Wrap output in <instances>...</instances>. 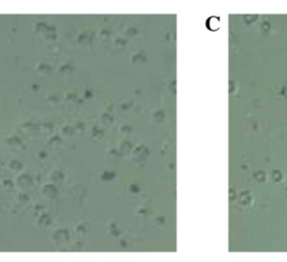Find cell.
I'll return each mask as SVG.
<instances>
[{
  "mask_svg": "<svg viewBox=\"0 0 287 262\" xmlns=\"http://www.w3.org/2000/svg\"><path fill=\"white\" fill-rule=\"evenodd\" d=\"M52 179L54 180V182L61 183V182H63V179H64V174L59 172V170H56V172H54L52 174Z\"/></svg>",
  "mask_w": 287,
  "mask_h": 262,
  "instance_id": "obj_8",
  "label": "cell"
},
{
  "mask_svg": "<svg viewBox=\"0 0 287 262\" xmlns=\"http://www.w3.org/2000/svg\"><path fill=\"white\" fill-rule=\"evenodd\" d=\"M39 157H41V158H42V159H44V158H45V157H46V154H45V152H41V155H39Z\"/></svg>",
  "mask_w": 287,
  "mask_h": 262,
  "instance_id": "obj_22",
  "label": "cell"
},
{
  "mask_svg": "<svg viewBox=\"0 0 287 262\" xmlns=\"http://www.w3.org/2000/svg\"><path fill=\"white\" fill-rule=\"evenodd\" d=\"M8 167H9V169L13 170V172H18V170L21 169L23 165H21V162H19L18 160H11V161L9 162Z\"/></svg>",
  "mask_w": 287,
  "mask_h": 262,
  "instance_id": "obj_6",
  "label": "cell"
},
{
  "mask_svg": "<svg viewBox=\"0 0 287 262\" xmlns=\"http://www.w3.org/2000/svg\"><path fill=\"white\" fill-rule=\"evenodd\" d=\"M71 69H72V67H71L70 65H64V66H62V67H61V69H59V71H62V72H63V71H71Z\"/></svg>",
  "mask_w": 287,
  "mask_h": 262,
  "instance_id": "obj_20",
  "label": "cell"
},
{
  "mask_svg": "<svg viewBox=\"0 0 287 262\" xmlns=\"http://www.w3.org/2000/svg\"><path fill=\"white\" fill-rule=\"evenodd\" d=\"M37 128L39 129V131H43V132H51L53 126L51 123H42L38 124Z\"/></svg>",
  "mask_w": 287,
  "mask_h": 262,
  "instance_id": "obj_11",
  "label": "cell"
},
{
  "mask_svg": "<svg viewBox=\"0 0 287 262\" xmlns=\"http://www.w3.org/2000/svg\"><path fill=\"white\" fill-rule=\"evenodd\" d=\"M21 129L25 132H31V131H35V129H37V127L35 124L30 123V122H27V123H24L21 126Z\"/></svg>",
  "mask_w": 287,
  "mask_h": 262,
  "instance_id": "obj_10",
  "label": "cell"
},
{
  "mask_svg": "<svg viewBox=\"0 0 287 262\" xmlns=\"http://www.w3.org/2000/svg\"><path fill=\"white\" fill-rule=\"evenodd\" d=\"M66 100H67V101H75V100H76V95H75L74 93L67 94V97H66Z\"/></svg>",
  "mask_w": 287,
  "mask_h": 262,
  "instance_id": "obj_18",
  "label": "cell"
},
{
  "mask_svg": "<svg viewBox=\"0 0 287 262\" xmlns=\"http://www.w3.org/2000/svg\"><path fill=\"white\" fill-rule=\"evenodd\" d=\"M4 186H5V188H7V189H10V188H13V182H10V180H8V179H6V180H4Z\"/></svg>",
  "mask_w": 287,
  "mask_h": 262,
  "instance_id": "obj_17",
  "label": "cell"
},
{
  "mask_svg": "<svg viewBox=\"0 0 287 262\" xmlns=\"http://www.w3.org/2000/svg\"><path fill=\"white\" fill-rule=\"evenodd\" d=\"M80 129H81V130H83V124L77 123V124L75 126V127H74V130L76 131V130H80Z\"/></svg>",
  "mask_w": 287,
  "mask_h": 262,
  "instance_id": "obj_21",
  "label": "cell"
},
{
  "mask_svg": "<svg viewBox=\"0 0 287 262\" xmlns=\"http://www.w3.org/2000/svg\"><path fill=\"white\" fill-rule=\"evenodd\" d=\"M37 71L39 73H42V74H48L49 72H51V67H49L47 64H44V63H42V64H39L37 67Z\"/></svg>",
  "mask_w": 287,
  "mask_h": 262,
  "instance_id": "obj_9",
  "label": "cell"
},
{
  "mask_svg": "<svg viewBox=\"0 0 287 262\" xmlns=\"http://www.w3.org/2000/svg\"><path fill=\"white\" fill-rule=\"evenodd\" d=\"M47 100H48V102H52V103H56V102H57V97H56V95H49Z\"/></svg>",
  "mask_w": 287,
  "mask_h": 262,
  "instance_id": "obj_19",
  "label": "cell"
},
{
  "mask_svg": "<svg viewBox=\"0 0 287 262\" xmlns=\"http://www.w3.org/2000/svg\"><path fill=\"white\" fill-rule=\"evenodd\" d=\"M74 128L70 127V126H67V127L63 128L62 129V133L63 136H65V137H70V136H72L73 133H74Z\"/></svg>",
  "mask_w": 287,
  "mask_h": 262,
  "instance_id": "obj_12",
  "label": "cell"
},
{
  "mask_svg": "<svg viewBox=\"0 0 287 262\" xmlns=\"http://www.w3.org/2000/svg\"><path fill=\"white\" fill-rule=\"evenodd\" d=\"M34 87H33V90H37L38 89V85H33Z\"/></svg>",
  "mask_w": 287,
  "mask_h": 262,
  "instance_id": "obj_23",
  "label": "cell"
},
{
  "mask_svg": "<svg viewBox=\"0 0 287 262\" xmlns=\"http://www.w3.org/2000/svg\"><path fill=\"white\" fill-rule=\"evenodd\" d=\"M59 142H61V139H59V136H55V137L51 138V140L48 141V145L49 146H56V145H59Z\"/></svg>",
  "mask_w": 287,
  "mask_h": 262,
  "instance_id": "obj_14",
  "label": "cell"
},
{
  "mask_svg": "<svg viewBox=\"0 0 287 262\" xmlns=\"http://www.w3.org/2000/svg\"><path fill=\"white\" fill-rule=\"evenodd\" d=\"M49 223H51V216H49L48 214L43 213L42 215L39 216V218H38V224L42 225V226H46V225H48Z\"/></svg>",
  "mask_w": 287,
  "mask_h": 262,
  "instance_id": "obj_5",
  "label": "cell"
},
{
  "mask_svg": "<svg viewBox=\"0 0 287 262\" xmlns=\"http://www.w3.org/2000/svg\"><path fill=\"white\" fill-rule=\"evenodd\" d=\"M16 183L19 187H30L33 185V178L29 175L24 174V175H20L18 177Z\"/></svg>",
  "mask_w": 287,
  "mask_h": 262,
  "instance_id": "obj_3",
  "label": "cell"
},
{
  "mask_svg": "<svg viewBox=\"0 0 287 262\" xmlns=\"http://www.w3.org/2000/svg\"><path fill=\"white\" fill-rule=\"evenodd\" d=\"M48 26L45 24V23H38L36 26H35V30L37 31L38 34H45L46 30H47Z\"/></svg>",
  "mask_w": 287,
  "mask_h": 262,
  "instance_id": "obj_7",
  "label": "cell"
},
{
  "mask_svg": "<svg viewBox=\"0 0 287 262\" xmlns=\"http://www.w3.org/2000/svg\"><path fill=\"white\" fill-rule=\"evenodd\" d=\"M42 194H43V196L46 197V198H48V200H54V198L57 196V189H56V187L54 186V185L48 184V185H46V186L43 187Z\"/></svg>",
  "mask_w": 287,
  "mask_h": 262,
  "instance_id": "obj_1",
  "label": "cell"
},
{
  "mask_svg": "<svg viewBox=\"0 0 287 262\" xmlns=\"http://www.w3.org/2000/svg\"><path fill=\"white\" fill-rule=\"evenodd\" d=\"M56 29L55 27H52V26H48V28H47V30H46V33L44 34V38H45L46 41H54L56 38Z\"/></svg>",
  "mask_w": 287,
  "mask_h": 262,
  "instance_id": "obj_4",
  "label": "cell"
},
{
  "mask_svg": "<svg viewBox=\"0 0 287 262\" xmlns=\"http://www.w3.org/2000/svg\"><path fill=\"white\" fill-rule=\"evenodd\" d=\"M28 196L27 195H25V194H20L19 196H18V200L20 202V203H26V202H28Z\"/></svg>",
  "mask_w": 287,
  "mask_h": 262,
  "instance_id": "obj_15",
  "label": "cell"
},
{
  "mask_svg": "<svg viewBox=\"0 0 287 262\" xmlns=\"http://www.w3.org/2000/svg\"><path fill=\"white\" fill-rule=\"evenodd\" d=\"M7 143L8 145H10V146H20L21 145V142H20V140L18 138H11V139H8L7 140Z\"/></svg>",
  "mask_w": 287,
  "mask_h": 262,
  "instance_id": "obj_13",
  "label": "cell"
},
{
  "mask_svg": "<svg viewBox=\"0 0 287 262\" xmlns=\"http://www.w3.org/2000/svg\"><path fill=\"white\" fill-rule=\"evenodd\" d=\"M75 232L77 233L79 235H84V233H85V230H84V228L82 226V225H79L77 228H76V230H75Z\"/></svg>",
  "mask_w": 287,
  "mask_h": 262,
  "instance_id": "obj_16",
  "label": "cell"
},
{
  "mask_svg": "<svg viewBox=\"0 0 287 262\" xmlns=\"http://www.w3.org/2000/svg\"><path fill=\"white\" fill-rule=\"evenodd\" d=\"M53 240L56 243H62V242H66L69 240V232L65 228H59L53 234Z\"/></svg>",
  "mask_w": 287,
  "mask_h": 262,
  "instance_id": "obj_2",
  "label": "cell"
}]
</instances>
